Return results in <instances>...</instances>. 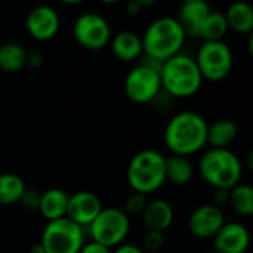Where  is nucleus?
I'll use <instances>...</instances> for the list:
<instances>
[{"instance_id": "f257e3e1", "label": "nucleus", "mask_w": 253, "mask_h": 253, "mask_svg": "<svg viewBox=\"0 0 253 253\" xmlns=\"http://www.w3.org/2000/svg\"><path fill=\"white\" fill-rule=\"evenodd\" d=\"M208 122L196 111L175 114L165 127V145L172 156L190 157L208 145Z\"/></svg>"}, {"instance_id": "f03ea898", "label": "nucleus", "mask_w": 253, "mask_h": 253, "mask_svg": "<svg viewBox=\"0 0 253 253\" xmlns=\"http://www.w3.org/2000/svg\"><path fill=\"white\" fill-rule=\"evenodd\" d=\"M185 33L173 16H160L154 19L144 31L142 52L145 58L159 64L181 53L185 43Z\"/></svg>"}, {"instance_id": "7ed1b4c3", "label": "nucleus", "mask_w": 253, "mask_h": 253, "mask_svg": "<svg viewBox=\"0 0 253 253\" xmlns=\"http://www.w3.org/2000/svg\"><path fill=\"white\" fill-rule=\"evenodd\" d=\"M162 90L172 98H191L202 86V76L193 56L178 53L160 65Z\"/></svg>"}, {"instance_id": "20e7f679", "label": "nucleus", "mask_w": 253, "mask_h": 253, "mask_svg": "<svg viewBox=\"0 0 253 253\" xmlns=\"http://www.w3.org/2000/svg\"><path fill=\"white\" fill-rule=\"evenodd\" d=\"M202 179L215 190H231L242 182L243 163L230 148H211L199 162Z\"/></svg>"}, {"instance_id": "39448f33", "label": "nucleus", "mask_w": 253, "mask_h": 253, "mask_svg": "<svg viewBox=\"0 0 253 253\" xmlns=\"http://www.w3.org/2000/svg\"><path fill=\"white\" fill-rule=\"evenodd\" d=\"M166 157L153 148L138 151L129 162L126 178L133 193L150 196L159 191L166 182Z\"/></svg>"}, {"instance_id": "423d86ee", "label": "nucleus", "mask_w": 253, "mask_h": 253, "mask_svg": "<svg viewBox=\"0 0 253 253\" xmlns=\"http://www.w3.org/2000/svg\"><path fill=\"white\" fill-rule=\"evenodd\" d=\"M160 65L145 58L144 62L135 65L126 76L123 87L126 96L135 104H150L156 101L162 92Z\"/></svg>"}, {"instance_id": "0eeeda50", "label": "nucleus", "mask_w": 253, "mask_h": 253, "mask_svg": "<svg viewBox=\"0 0 253 253\" xmlns=\"http://www.w3.org/2000/svg\"><path fill=\"white\" fill-rule=\"evenodd\" d=\"M87 230L92 242L111 251L126 242L130 231V218L120 208H104Z\"/></svg>"}, {"instance_id": "6e6552de", "label": "nucleus", "mask_w": 253, "mask_h": 253, "mask_svg": "<svg viewBox=\"0 0 253 253\" xmlns=\"http://www.w3.org/2000/svg\"><path fill=\"white\" fill-rule=\"evenodd\" d=\"M194 61L203 80L219 83L230 76L234 65V55L225 42H203Z\"/></svg>"}, {"instance_id": "1a4fd4ad", "label": "nucleus", "mask_w": 253, "mask_h": 253, "mask_svg": "<svg viewBox=\"0 0 253 253\" xmlns=\"http://www.w3.org/2000/svg\"><path fill=\"white\" fill-rule=\"evenodd\" d=\"M39 243L46 253H79L84 245V228L67 216L50 221L43 228Z\"/></svg>"}, {"instance_id": "9d476101", "label": "nucleus", "mask_w": 253, "mask_h": 253, "mask_svg": "<svg viewBox=\"0 0 253 253\" xmlns=\"http://www.w3.org/2000/svg\"><path fill=\"white\" fill-rule=\"evenodd\" d=\"M73 36L83 49L98 52L110 44L111 27L102 15L86 12L76 18L73 24Z\"/></svg>"}, {"instance_id": "9b49d317", "label": "nucleus", "mask_w": 253, "mask_h": 253, "mask_svg": "<svg viewBox=\"0 0 253 253\" xmlns=\"http://www.w3.org/2000/svg\"><path fill=\"white\" fill-rule=\"evenodd\" d=\"M225 222L227 221L221 208L213 203H208L191 212L188 218V230L196 239L212 240Z\"/></svg>"}, {"instance_id": "f8f14e48", "label": "nucleus", "mask_w": 253, "mask_h": 253, "mask_svg": "<svg viewBox=\"0 0 253 253\" xmlns=\"http://www.w3.org/2000/svg\"><path fill=\"white\" fill-rule=\"evenodd\" d=\"M59 15L55 7L47 4H39L33 7L25 19V28L28 34L37 42H49L59 31Z\"/></svg>"}, {"instance_id": "ddd939ff", "label": "nucleus", "mask_w": 253, "mask_h": 253, "mask_svg": "<svg viewBox=\"0 0 253 253\" xmlns=\"http://www.w3.org/2000/svg\"><path fill=\"white\" fill-rule=\"evenodd\" d=\"M102 209V200L95 193L77 191L68 196L65 216L77 225H80L82 228H87Z\"/></svg>"}, {"instance_id": "4468645a", "label": "nucleus", "mask_w": 253, "mask_h": 253, "mask_svg": "<svg viewBox=\"0 0 253 253\" xmlns=\"http://www.w3.org/2000/svg\"><path fill=\"white\" fill-rule=\"evenodd\" d=\"M212 240L216 253H246L251 245V233L242 222L231 221L225 222Z\"/></svg>"}, {"instance_id": "2eb2a0df", "label": "nucleus", "mask_w": 253, "mask_h": 253, "mask_svg": "<svg viewBox=\"0 0 253 253\" xmlns=\"http://www.w3.org/2000/svg\"><path fill=\"white\" fill-rule=\"evenodd\" d=\"M211 10V6L205 0H185L179 6L176 21L181 24L187 37L199 39L200 27Z\"/></svg>"}, {"instance_id": "dca6fc26", "label": "nucleus", "mask_w": 253, "mask_h": 253, "mask_svg": "<svg viewBox=\"0 0 253 253\" xmlns=\"http://www.w3.org/2000/svg\"><path fill=\"white\" fill-rule=\"evenodd\" d=\"M142 222L147 230L165 233L169 230L175 219V212L172 205L165 199L150 200L142 212Z\"/></svg>"}, {"instance_id": "f3484780", "label": "nucleus", "mask_w": 253, "mask_h": 253, "mask_svg": "<svg viewBox=\"0 0 253 253\" xmlns=\"http://www.w3.org/2000/svg\"><path fill=\"white\" fill-rule=\"evenodd\" d=\"M113 55L123 62H132L138 59L142 53V40L141 37L129 30L120 31L110 40Z\"/></svg>"}, {"instance_id": "a211bd4d", "label": "nucleus", "mask_w": 253, "mask_h": 253, "mask_svg": "<svg viewBox=\"0 0 253 253\" xmlns=\"http://www.w3.org/2000/svg\"><path fill=\"white\" fill-rule=\"evenodd\" d=\"M67 205H68V194L64 190L49 188L46 191H42L39 212L47 222L56 221L65 218Z\"/></svg>"}, {"instance_id": "6ab92c4d", "label": "nucleus", "mask_w": 253, "mask_h": 253, "mask_svg": "<svg viewBox=\"0 0 253 253\" xmlns=\"http://www.w3.org/2000/svg\"><path fill=\"white\" fill-rule=\"evenodd\" d=\"M237 133V125L231 119H218L208 125V145H211V148L227 150L236 141Z\"/></svg>"}, {"instance_id": "aec40b11", "label": "nucleus", "mask_w": 253, "mask_h": 253, "mask_svg": "<svg viewBox=\"0 0 253 253\" xmlns=\"http://www.w3.org/2000/svg\"><path fill=\"white\" fill-rule=\"evenodd\" d=\"M228 30L239 34H251L253 30V9L251 4L237 1L224 12Z\"/></svg>"}, {"instance_id": "412c9836", "label": "nucleus", "mask_w": 253, "mask_h": 253, "mask_svg": "<svg viewBox=\"0 0 253 253\" xmlns=\"http://www.w3.org/2000/svg\"><path fill=\"white\" fill-rule=\"evenodd\" d=\"M165 173H166L168 182L176 187H182V185H187L193 179L194 166L187 157L170 156V157H166Z\"/></svg>"}, {"instance_id": "4be33fe9", "label": "nucleus", "mask_w": 253, "mask_h": 253, "mask_svg": "<svg viewBox=\"0 0 253 253\" xmlns=\"http://www.w3.org/2000/svg\"><path fill=\"white\" fill-rule=\"evenodd\" d=\"M27 50L19 43H4L0 46V70L4 73H18L25 67Z\"/></svg>"}, {"instance_id": "5701e85b", "label": "nucleus", "mask_w": 253, "mask_h": 253, "mask_svg": "<svg viewBox=\"0 0 253 253\" xmlns=\"http://www.w3.org/2000/svg\"><path fill=\"white\" fill-rule=\"evenodd\" d=\"M25 190V181L19 175L9 172L0 173V206H12L19 203Z\"/></svg>"}, {"instance_id": "b1692460", "label": "nucleus", "mask_w": 253, "mask_h": 253, "mask_svg": "<svg viewBox=\"0 0 253 253\" xmlns=\"http://www.w3.org/2000/svg\"><path fill=\"white\" fill-rule=\"evenodd\" d=\"M227 33H228V25L224 13L211 10L200 27L199 39H202L203 42H224Z\"/></svg>"}, {"instance_id": "393cba45", "label": "nucleus", "mask_w": 253, "mask_h": 253, "mask_svg": "<svg viewBox=\"0 0 253 253\" xmlns=\"http://www.w3.org/2000/svg\"><path fill=\"white\" fill-rule=\"evenodd\" d=\"M228 205L231 209L245 218H249L253 215V188L251 184L240 182L236 187L230 190V199Z\"/></svg>"}, {"instance_id": "a878e982", "label": "nucleus", "mask_w": 253, "mask_h": 253, "mask_svg": "<svg viewBox=\"0 0 253 253\" xmlns=\"http://www.w3.org/2000/svg\"><path fill=\"white\" fill-rule=\"evenodd\" d=\"M147 203H148L147 196L138 194V193H132V194L126 199V202H125L122 211H123L129 218H130L132 215H142V212H144Z\"/></svg>"}, {"instance_id": "bb28decb", "label": "nucleus", "mask_w": 253, "mask_h": 253, "mask_svg": "<svg viewBox=\"0 0 253 253\" xmlns=\"http://www.w3.org/2000/svg\"><path fill=\"white\" fill-rule=\"evenodd\" d=\"M165 246V233L147 230L142 237V251L145 253L159 252Z\"/></svg>"}, {"instance_id": "cd10ccee", "label": "nucleus", "mask_w": 253, "mask_h": 253, "mask_svg": "<svg viewBox=\"0 0 253 253\" xmlns=\"http://www.w3.org/2000/svg\"><path fill=\"white\" fill-rule=\"evenodd\" d=\"M40 199H42V191L36 188H27L19 200V205L27 209V211H39L40 206Z\"/></svg>"}, {"instance_id": "c85d7f7f", "label": "nucleus", "mask_w": 253, "mask_h": 253, "mask_svg": "<svg viewBox=\"0 0 253 253\" xmlns=\"http://www.w3.org/2000/svg\"><path fill=\"white\" fill-rule=\"evenodd\" d=\"M44 62V56L42 52L39 50H33L27 53V62L25 65H28L30 68H40Z\"/></svg>"}, {"instance_id": "c756f323", "label": "nucleus", "mask_w": 253, "mask_h": 253, "mask_svg": "<svg viewBox=\"0 0 253 253\" xmlns=\"http://www.w3.org/2000/svg\"><path fill=\"white\" fill-rule=\"evenodd\" d=\"M79 253H111V251H110L108 248H105V246L96 243V242L89 240L87 243L84 242V245L82 246V249H80V252Z\"/></svg>"}, {"instance_id": "7c9ffc66", "label": "nucleus", "mask_w": 253, "mask_h": 253, "mask_svg": "<svg viewBox=\"0 0 253 253\" xmlns=\"http://www.w3.org/2000/svg\"><path fill=\"white\" fill-rule=\"evenodd\" d=\"M230 199V190H213V205L221 208L222 205H227Z\"/></svg>"}, {"instance_id": "2f4dec72", "label": "nucleus", "mask_w": 253, "mask_h": 253, "mask_svg": "<svg viewBox=\"0 0 253 253\" xmlns=\"http://www.w3.org/2000/svg\"><path fill=\"white\" fill-rule=\"evenodd\" d=\"M111 253H145L139 246L130 245V243H123L120 246H117L116 249H113Z\"/></svg>"}, {"instance_id": "473e14b6", "label": "nucleus", "mask_w": 253, "mask_h": 253, "mask_svg": "<svg viewBox=\"0 0 253 253\" xmlns=\"http://www.w3.org/2000/svg\"><path fill=\"white\" fill-rule=\"evenodd\" d=\"M144 4L145 3H142V1H132V3H129L127 4V13L129 15H138Z\"/></svg>"}, {"instance_id": "72a5a7b5", "label": "nucleus", "mask_w": 253, "mask_h": 253, "mask_svg": "<svg viewBox=\"0 0 253 253\" xmlns=\"http://www.w3.org/2000/svg\"><path fill=\"white\" fill-rule=\"evenodd\" d=\"M27 253H46V252H44V249H43V246H42L40 243H36V245H33V246H31V249H30Z\"/></svg>"}, {"instance_id": "f704fd0d", "label": "nucleus", "mask_w": 253, "mask_h": 253, "mask_svg": "<svg viewBox=\"0 0 253 253\" xmlns=\"http://www.w3.org/2000/svg\"><path fill=\"white\" fill-rule=\"evenodd\" d=\"M205 253H216L215 251H208V252H205Z\"/></svg>"}]
</instances>
